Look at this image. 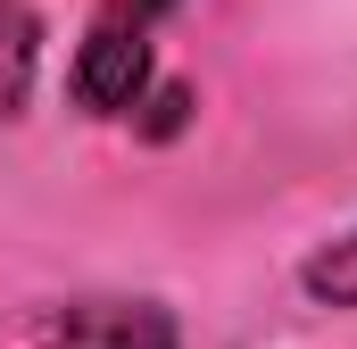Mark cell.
<instances>
[{
    "mask_svg": "<svg viewBox=\"0 0 357 349\" xmlns=\"http://www.w3.org/2000/svg\"><path fill=\"white\" fill-rule=\"evenodd\" d=\"M33 349H183V333L158 299H75L33 333Z\"/></svg>",
    "mask_w": 357,
    "mask_h": 349,
    "instance_id": "2",
    "label": "cell"
},
{
    "mask_svg": "<svg viewBox=\"0 0 357 349\" xmlns=\"http://www.w3.org/2000/svg\"><path fill=\"white\" fill-rule=\"evenodd\" d=\"M33 67H42V17H33V0H0V125L25 108Z\"/></svg>",
    "mask_w": 357,
    "mask_h": 349,
    "instance_id": "3",
    "label": "cell"
},
{
    "mask_svg": "<svg viewBox=\"0 0 357 349\" xmlns=\"http://www.w3.org/2000/svg\"><path fill=\"white\" fill-rule=\"evenodd\" d=\"M175 0H100L84 25V50H75V108L84 117H133L150 100V42H158V17Z\"/></svg>",
    "mask_w": 357,
    "mask_h": 349,
    "instance_id": "1",
    "label": "cell"
},
{
    "mask_svg": "<svg viewBox=\"0 0 357 349\" xmlns=\"http://www.w3.org/2000/svg\"><path fill=\"white\" fill-rule=\"evenodd\" d=\"M299 291H307L316 308H357V225L333 233V242H316V250L299 258Z\"/></svg>",
    "mask_w": 357,
    "mask_h": 349,
    "instance_id": "4",
    "label": "cell"
}]
</instances>
